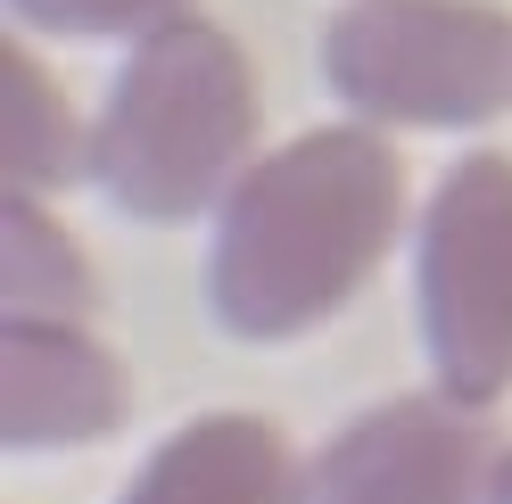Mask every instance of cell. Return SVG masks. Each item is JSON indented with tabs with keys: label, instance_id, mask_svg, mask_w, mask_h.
Returning a JSON list of instances; mask_svg holds the SVG:
<instances>
[{
	"label": "cell",
	"instance_id": "cell-1",
	"mask_svg": "<svg viewBox=\"0 0 512 504\" xmlns=\"http://www.w3.org/2000/svg\"><path fill=\"white\" fill-rule=\"evenodd\" d=\"M405 215V166L380 133H306L256 157L215 224V314L240 339H298L356 298Z\"/></svg>",
	"mask_w": 512,
	"mask_h": 504
},
{
	"label": "cell",
	"instance_id": "cell-2",
	"mask_svg": "<svg viewBox=\"0 0 512 504\" xmlns=\"http://www.w3.org/2000/svg\"><path fill=\"white\" fill-rule=\"evenodd\" d=\"M248 141L256 75L240 42L207 17H166L124 58L91 157H100L116 207L149 215V224H182V215L232 199V182L248 174Z\"/></svg>",
	"mask_w": 512,
	"mask_h": 504
},
{
	"label": "cell",
	"instance_id": "cell-3",
	"mask_svg": "<svg viewBox=\"0 0 512 504\" xmlns=\"http://www.w3.org/2000/svg\"><path fill=\"white\" fill-rule=\"evenodd\" d=\"M331 83L389 124H488L512 108V17L488 0H356L323 42Z\"/></svg>",
	"mask_w": 512,
	"mask_h": 504
},
{
	"label": "cell",
	"instance_id": "cell-4",
	"mask_svg": "<svg viewBox=\"0 0 512 504\" xmlns=\"http://www.w3.org/2000/svg\"><path fill=\"white\" fill-rule=\"evenodd\" d=\"M422 339L446 397L512 389V157H463L422 215Z\"/></svg>",
	"mask_w": 512,
	"mask_h": 504
},
{
	"label": "cell",
	"instance_id": "cell-5",
	"mask_svg": "<svg viewBox=\"0 0 512 504\" xmlns=\"http://www.w3.org/2000/svg\"><path fill=\"white\" fill-rule=\"evenodd\" d=\"M496 463L471 397H397L298 471V504H496Z\"/></svg>",
	"mask_w": 512,
	"mask_h": 504
},
{
	"label": "cell",
	"instance_id": "cell-6",
	"mask_svg": "<svg viewBox=\"0 0 512 504\" xmlns=\"http://www.w3.org/2000/svg\"><path fill=\"white\" fill-rule=\"evenodd\" d=\"M124 422V364L75 323H9L0 339V438L83 447Z\"/></svg>",
	"mask_w": 512,
	"mask_h": 504
},
{
	"label": "cell",
	"instance_id": "cell-7",
	"mask_svg": "<svg viewBox=\"0 0 512 504\" xmlns=\"http://www.w3.org/2000/svg\"><path fill=\"white\" fill-rule=\"evenodd\" d=\"M124 504H298V463L273 422L207 414L141 463Z\"/></svg>",
	"mask_w": 512,
	"mask_h": 504
},
{
	"label": "cell",
	"instance_id": "cell-8",
	"mask_svg": "<svg viewBox=\"0 0 512 504\" xmlns=\"http://www.w3.org/2000/svg\"><path fill=\"white\" fill-rule=\"evenodd\" d=\"M0 298H9V323H91V281L83 248L67 240V224H50L34 207V191H9L0 207Z\"/></svg>",
	"mask_w": 512,
	"mask_h": 504
},
{
	"label": "cell",
	"instance_id": "cell-9",
	"mask_svg": "<svg viewBox=\"0 0 512 504\" xmlns=\"http://www.w3.org/2000/svg\"><path fill=\"white\" fill-rule=\"evenodd\" d=\"M0 166H9V191H58L83 174L75 116L58 100V83L25 58V42L0 50Z\"/></svg>",
	"mask_w": 512,
	"mask_h": 504
},
{
	"label": "cell",
	"instance_id": "cell-10",
	"mask_svg": "<svg viewBox=\"0 0 512 504\" xmlns=\"http://www.w3.org/2000/svg\"><path fill=\"white\" fill-rule=\"evenodd\" d=\"M9 9L50 34H157L166 17H190V0H9Z\"/></svg>",
	"mask_w": 512,
	"mask_h": 504
},
{
	"label": "cell",
	"instance_id": "cell-11",
	"mask_svg": "<svg viewBox=\"0 0 512 504\" xmlns=\"http://www.w3.org/2000/svg\"><path fill=\"white\" fill-rule=\"evenodd\" d=\"M496 504H512V455L496 463Z\"/></svg>",
	"mask_w": 512,
	"mask_h": 504
}]
</instances>
